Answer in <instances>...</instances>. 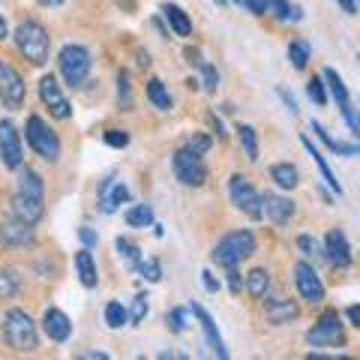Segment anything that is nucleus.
<instances>
[{
    "mask_svg": "<svg viewBox=\"0 0 360 360\" xmlns=\"http://www.w3.org/2000/svg\"><path fill=\"white\" fill-rule=\"evenodd\" d=\"M115 249L120 252V259L129 264V270H138V264H141V249L136 243H132L129 238H117L115 240Z\"/></svg>",
    "mask_w": 360,
    "mask_h": 360,
    "instance_id": "nucleus-29",
    "label": "nucleus"
},
{
    "mask_svg": "<svg viewBox=\"0 0 360 360\" xmlns=\"http://www.w3.org/2000/svg\"><path fill=\"white\" fill-rule=\"evenodd\" d=\"M198 66H202V79H204V90L207 93H213L216 90V84H220V75H216V69L207 60H198Z\"/></svg>",
    "mask_w": 360,
    "mask_h": 360,
    "instance_id": "nucleus-40",
    "label": "nucleus"
},
{
    "mask_svg": "<svg viewBox=\"0 0 360 360\" xmlns=\"http://www.w3.org/2000/svg\"><path fill=\"white\" fill-rule=\"evenodd\" d=\"M147 99L154 102L159 111H172V97H168L165 84L159 81V79H150V81H147Z\"/></svg>",
    "mask_w": 360,
    "mask_h": 360,
    "instance_id": "nucleus-27",
    "label": "nucleus"
},
{
    "mask_svg": "<svg viewBox=\"0 0 360 360\" xmlns=\"http://www.w3.org/2000/svg\"><path fill=\"white\" fill-rule=\"evenodd\" d=\"M211 145H213V138L204 136V132H195L193 138H186V150L189 154H195V156H204L207 150H211Z\"/></svg>",
    "mask_w": 360,
    "mask_h": 360,
    "instance_id": "nucleus-36",
    "label": "nucleus"
},
{
    "mask_svg": "<svg viewBox=\"0 0 360 360\" xmlns=\"http://www.w3.org/2000/svg\"><path fill=\"white\" fill-rule=\"evenodd\" d=\"M238 136H240L243 154L255 163V159H259V136H255V129L249 126V123H240V126H238Z\"/></svg>",
    "mask_w": 360,
    "mask_h": 360,
    "instance_id": "nucleus-32",
    "label": "nucleus"
},
{
    "mask_svg": "<svg viewBox=\"0 0 360 360\" xmlns=\"http://www.w3.org/2000/svg\"><path fill=\"white\" fill-rule=\"evenodd\" d=\"M174 174L183 186H202L207 180V168L202 163V156L189 154L186 147H180L174 154Z\"/></svg>",
    "mask_w": 360,
    "mask_h": 360,
    "instance_id": "nucleus-11",
    "label": "nucleus"
},
{
    "mask_svg": "<svg viewBox=\"0 0 360 360\" xmlns=\"http://www.w3.org/2000/svg\"><path fill=\"white\" fill-rule=\"evenodd\" d=\"M106 145L108 147H126L129 145V132H123V129H106Z\"/></svg>",
    "mask_w": 360,
    "mask_h": 360,
    "instance_id": "nucleus-43",
    "label": "nucleus"
},
{
    "mask_svg": "<svg viewBox=\"0 0 360 360\" xmlns=\"http://www.w3.org/2000/svg\"><path fill=\"white\" fill-rule=\"evenodd\" d=\"M163 15L168 18V24H172V31L177 36H189V33H193V22H189V15L177 3H165L163 6Z\"/></svg>",
    "mask_w": 360,
    "mask_h": 360,
    "instance_id": "nucleus-25",
    "label": "nucleus"
},
{
    "mask_svg": "<svg viewBox=\"0 0 360 360\" xmlns=\"http://www.w3.org/2000/svg\"><path fill=\"white\" fill-rule=\"evenodd\" d=\"M213 3H216V6H225V3H229V0H213Z\"/></svg>",
    "mask_w": 360,
    "mask_h": 360,
    "instance_id": "nucleus-56",
    "label": "nucleus"
},
{
    "mask_svg": "<svg viewBox=\"0 0 360 360\" xmlns=\"http://www.w3.org/2000/svg\"><path fill=\"white\" fill-rule=\"evenodd\" d=\"M288 60H291L295 69H303V66L309 63V45L303 42V40H295V42L288 45Z\"/></svg>",
    "mask_w": 360,
    "mask_h": 360,
    "instance_id": "nucleus-33",
    "label": "nucleus"
},
{
    "mask_svg": "<svg viewBox=\"0 0 360 360\" xmlns=\"http://www.w3.org/2000/svg\"><path fill=\"white\" fill-rule=\"evenodd\" d=\"M268 288H270V273L264 268L252 270L249 277H246V291H249L252 297H264V295H268Z\"/></svg>",
    "mask_w": 360,
    "mask_h": 360,
    "instance_id": "nucleus-28",
    "label": "nucleus"
},
{
    "mask_svg": "<svg viewBox=\"0 0 360 360\" xmlns=\"http://www.w3.org/2000/svg\"><path fill=\"white\" fill-rule=\"evenodd\" d=\"M40 99L45 102V108H49L51 117H58V120H69L72 117V106H69V99L63 97V90H60V84H58L54 75H42Z\"/></svg>",
    "mask_w": 360,
    "mask_h": 360,
    "instance_id": "nucleus-10",
    "label": "nucleus"
},
{
    "mask_svg": "<svg viewBox=\"0 0 360 360\" xmlns=\"http://www.w3.org/2000/svg\"><path fill=\"white\" fill-rule=\"evenodd\" d=\"M264 316H268L270 325H288L300 316V306L295 300H282V297H270L264 303Z\"/></svg>",
    "mask_w": 360,
    "mask_h": 360,
    "instance_id": "nucleus-19",
    "label": "nucleus"
},
{
    "mask_svg": "<svg viewBox=\"0 0 360 360\" xmlns=\"http://www.w3.org/2000/svg\"><path fill=\"white\" fill-rule=\"evenodd\" d=\"M246 6H249V13H255V15H264L268 13V0H243Z\"/></svg>",
    "mask_w": 360,
    "mask_h": 360,
    "instance_id": "nucleus-48",
    "label": "nucleus"
},
{
    "mask_svg": "<svg viewBox=\"0 0 360 360\" xmlns=\"http://www.w3.org/2000/svg\"><path fill=\"white\" fill-rule=\"evenodd\" d=\"M303 147H306V150H309V156H312V159H316V165H318V172H321V177H325V183H327L330 189H334V193H336V195H343V186H339V180H336V174H334V172H330L327 159H325V156H321V150H318V147H312V141H309L306 136H303Z\"/></svg>",
    "mask_w": 360,
    "mask_h": 360,
    "instance_id": "nucleus-24",
    "label": "nucleus"
},
{
    "mask_svg": "<svg viewBox=\"0 0 360 360\" xmlns=\"http://www.w3.org/2000/svg\"><path fill=\"white\" fill-rule=\"evenodd\" d=\"M42 213H45L42 198H31V195L15 193V198H13V216H18V220L36 225V222L42 220Z\"/></svg>",
    "mask_w": 360,
    "mask_h": 360,
    "instance_id": "nucleus-20",
    "label": "nucleus"
},
{
    "mask_svg": "<svg viewBox=\"0 0 360 360\" xmlns=\"http://www.w3.org/2000/svg\"><path fill=\"white\" fill-rule=\"evenodd\" d=\"M0 243L3 246H31L33 243V225L18 220V216L3 220L0 222Z\"/></svg>",
    "mask_w": 360,
    "mask_h": 360,
    "instance_id": "nucleus-13",
    "label": "nucleus"
},
{
    "mask_svg": "<svg viewBox=\"0 0 360 360\" xmlns=\"http://www.w3.org/2000/svg\"><path fill=\"white\" fill-rule=\"evenodd\" d=\"M75 270H79V279H81V286L84 288H93L99 282V273H97V261H93V255L90 249L84 246V249L75 255Z\"/></svg>",
    "mask_w": 360,
    "mask_h": 360,
    "instance_id": "nucleus-21",
    "label": "nucleus"
},
{
    "mask_svg": "<svg viewBox=\"0 0 360 360\" xmlns=\"http://www.w3.org/2000/svg\"><path fill=\"white\" fill-rule=\"evenodd\" d=\"M79 238H81V243H84V246H88V249H90V246H97V243H99V238H97V231H90V229H88V225H84V229H79Z\"/></svg>",
    "mask_w": 360,
    "mask_h": 360,
    "instance_id": "nucleus-46",
    "label": "nucleus"
},
{
    "mask_svg": "<svg viewBox=\"0 0 360 360\" xmlns=\"http://www.w3.org/2000/svg\"><path fill=\"white\" fill-rule=\"evenodd\" d=\"M84 360H108V354L106 352H90V354H81Z\"/></svg>",
    "mask_w": 360,
    "mask_h": 360,
    "instance_id": "nucleus-53",
    "label": "nucleus"
},
{
    "mask_svg": "<svg viewBox=\"0 0 360 360\" xmlns=\"http://www.w3.org/2000/svg\"><path fill=\"white\" fill-rule=\"evenodd\" d=\"M0 159L6 168H22L24 163V147H22V136H18L13 120H0Z\"/></svg>",
    "mask_w": 360,
    "mask_h": 360,
    "instance_id": "nucleus-9",
    "label": "nucleus"
},
{
    "mask_svg": "<svg viewBox=\"0 0 360 360\" xmlns=\"http://www.w3.org/2000/svg\"><path fill=\"white\" fill-rule=\"evenodd\" d=\"M261 204H264V213H268L277 225H286L291 216H295V211H297L291 198L277 195V193H264V195H261Z\"/></svg>",
    "mask_w": 360,
    "mask_h": 360,
    "instance_id": "nucleus-15",
    "label": "nucleus"
},
{
    "mask_svg": "<svg viewBox=\"0 0 360 360\" xmlns=\"http://www.w3.org/2000/svg\"><path fill=\"white\" fill-rule=\"evenodd\" d=\"M42 6H58V3H63V0H40Z\"/></svg>",
    "mask_w": 360,
    "mask_h": 360,
    "instance_id": "nucleus-55",
    "label": "nucleus"
},
{
    "mask_svg": "<svg viewBox=\"0 0 360 360\" xmlns=\"http://www.w3.org/2000/svg\"><path fill=\"white\" fill-rule=\"evenodd\" d=\"M90 51L84 49V45H63L60 54H58V66H60V75L66 84H72V88H79L84 84L90 72Z\"/></svg>",
    "mask_w": 360,
    "mask_h": 360,
    "instance_id": "nucleus-5",
    "label": "nucleus"
},
{
    "mask_svg": "<svg viewBox=\"0 0 360 360\" xmlns=\"http://www.w3.org/2000/svg\"><path fill=\"white\" fill-rule=\"evenodd\" d=\"M231 3H243V0H231Z\"/></svg>",
    "mask_w": 360,
    "mask_h": 360,
    "instance_id": "nucleus-57",
    "label": "nucleus"
},
{
    "mask_svg": "<svg viewBox=\"0 0 360 360\" xmlns=\"http://www.w3.org/2000/svg\"><path fill=\"white\" fill-rule=\"evenodd\" d=\"M24 97H27L24 79L9 66V60L0 58V99H3V106L9 111H15L24 106Z\"/></svg>",
    "mask_w": 360,
    "mask_h": 360,
    "instance_id": "nucleus-7",
    "label": "nucleus"
},
{
    "mask_svg": "<svg viewBox=\"0 0 360 360\" xmlns=\"http://www.w3.org/2000/svg\"><path fill=\"white\" fill-rule=\"evenodd\" d=\"M202 282H204V288L211 291V295H216V291H220V279H216L211 270H204V273H202Z\"/></svg>",
    "mask_w": 360,
    "mask_h": 360,
    "instance_id": "nucleus-47",
    "label": "nucleus"
},
{
    "mask_svg": "<svg viewBox=\"0 0 360 360\" xmlns=\"http://www.w3.org/2000/svg\"><path fill=\"white\" fill-rule=\"evenodd\" d=\"M336 3H339V9H343V13H348V15L357 13V3H354V0H336Z\"/></svg>",
    "mask_w": 360,
    "mask_h": 360,
    "instance_id": "nucleus-51",
    "label": "nucleus"
},
{
    "mask_svg": "<svg viewBox=\"0 0 360 360\" xmlns=\"http://www.w3.org/2000/svg\"><path fill=\"white\" fill-rule=\"evenodd\" d=\"M295 282H297V291H300L303 300H309V303L325 300V286H321L318 273H316V268H312L309 261H300L295 268Z\"/></svg>",
    "mask_w": 360,
    "mask_h": 360,
    "instance_id": "nucleus-12",
    "label": "nucleus"
},
{
    "mask_svg": "<svg viewBox=\"0 0 360 360\" xmlns=\"http://www.w3.org/2000/svg\"><path fill=\"white\" fill-rule=\"evenodd\" d=\"M138 273H141V277H145L147 282H159V279H163V268H159V261L156 259H141V264H138Z\"/></svg>",
    "mask_w": 360,
    "mask_h": 360,
    "instance_id": "nucleus-38",
    "label": "nucleus"
},
{
    "mask_svg": "<svg viewBox=\"0 0 360 360\" xmlns=\"http://www.w3.org/2000/svg\"><path fill=\"white\" fill-rule=\"evenodd\" d=\"M277 93L282 97V102H286V106H288V111H291V115H297V102H295V97H291L288 90H282V88H279Z\"/></svg>",
    "mask_w": 360,
    "mask_h": 360,
    "instance_id": "nucleus-50",
    "label": "nucleus"
},
{
    "mask_svg": "<svg viewBox=\"0 0 360 360\" xmlns=\"http://www.w3.org/2000/svg\"><path fill=\"white\" fill-rule=\"evenodd\" d=\"M15 291H18V277L13 270L0 268V297H13Z\"/></svg>",
    "mask_w": 360,
    "mask_h": 360,
    "instance_id": "nucleus-37",
    "label": "nucleus"
},
{
    "mask_svg": "<svg viewBox=\"0 0 360 360\" xmlns=\"http://www.w3.org/2000/svg\"><path fill=\"white\" fill-rule=\"evenodd\" d=\"M268 9H273V15H277L279 22H288V18H291L288 0H268Z\"/></svg>",
    "mask_w": 360,
    "mask_h": 360,
    "instance_id": "nucleus-44",
    "label": "nucleus"
},
{
    "mask_svg": "<svg viewBox=\"0 0 360 360\" xmlns=\"http://www.w3.org/2000/svg\"><path fill=\"white\" fill-rule=\"evenodd\" d=\"M42 330L49 339H54V343H66L72 334V325H69V318H66V312L51 306V309H45V316H42Z\"/></svg>",
    "mask_w": 360,
    "mask_h": 360,
    "instance_id": "nucleus-18",
    "label": "nucleus"
},
{
    "mask_svg": "<svg viewBox=\"0 0 360 360\" xmlns=\"http://www.w3.org/2000/svg\"><path fill=\"white\" fill-rule=\"evenodd\" d=\"M306 343L309 345H343L345 343V330H343V321L334 309L325 312L318 318V325L306 334Z\"/></svg>",
    "mask_w": 360,
    "mask_h": 360,
    "instance_id": "nucleus-8",
    "label": "nucleus"
},
{
    "mask_svg": "<svg viewBox=\"0 0 360 360\" xmlns=\"http://www.w3.org/2000/svg\"><path fill=\"white\" fill-rule=\"evenodd\" d=\"M15 45L24 54V60L33 66H45L51 54V36L40 22H22L15 27Z\"/></svg>",
    "mask_w": 360,
    "mask_h": 360,
    "instance_id": "nucleus-1",
    "label": "nucleus"
},
{
    "mask_svg": "<svg viewBox=\"0 0 360 360\" xmlns=\"http://www.w3.org/2000/svg\"><path fill=\"white\" fill-rule=\"evenodd\" d=\"M348 318H352L354 327H360V306H348Z\"/></svg>",
    "mask_w": 360,
    "mask_h": 360,
    "instance_id": "nucleus-52",
    "label": "nucleus"
},
{
    "mask_svg": "<svg viewBox=\"0 0 360 360\" xmlns=\"http://www.w3.org/2000/svg\"><path fill=\"white\" fill-rule=\"evenodd\" d=\"M325 81H327V88H330V97L336 99V106H339V108L348 106V90H345L343 79L336 75V69H325Z\"/></svg>",
    "mask_w": 360,
    "mask_h": 360,
    "instance_id": "nucleus-31",
    "label": "nucleus"
},
{
    "mask_svg": "<svg viewBox=\"0 0 360 360\" xmlns=\"http://www.w3.org/2000/svg\"><path fill=\"white\" fill-rule=\"evenodd\" d=\"M297 246H300V252L303 255H312V252H318V243L309 238V234H300L297 238Z\"/></svg>",
    "mask_w": 360,
    "mask_h": 360,
    "instance_id": "nucleus-45",
    "label": "nucleus"
},
{
    "mask_svg": "<svg viewBox=\"0 0 360 360\" xmlns=\"http://www.w3.org/2000/svg\"><path fill=\"white\" fill-rule=\"evenodd\" d=\"M193 316L198 318V325H202V334H204V339H207V348L216 354V357H229V352H225V343H222V336H220V330H216V325H213V318L207 316V312L198 306V303H193Z\"/></svg>",
    "mask_w": 360,
    "mask_h": 360,
    "instance_id": "nucleus-17",
    "label": "nucleus"
},
{
    "mask_svg": "<svg viewBox=\"0 0 360 360\" xmlns=\"http://www.w3.org/2000/svg\"><path fill=\"white\" fill-rule=\"evenodd\" d=\"M3 40H6V18L0 15V42H3Z\"/></svg>",
    "mask_w": 360,
    "mask_h": 360,
    "instance_id": "nucleus-54",
    "label": "nucleus"
},
{
    "mask_svg": "<svg viewBox=\"0 0 360 360\" xmlns=\"http://www.w3.org/2000/svg\"><path fill=\"white\" fill-rule=\"evenodd\" d=\"M129 202V189H126V183H120V180H115V177H108L106 183L99 186V207L106 213H115L120 204H126Z\"/></svg>",
    "mask_w": 360,
    "mask_h": 360,
    "instance_id": "nucleus-16",
    "label": "nucleus"
},
{
    "mask_svg": "<svg viewBox=\"0 0 360 360\" xmlns=\"http://www.w3.org/2000/svg\"><path fill=\"white\" fill-rule=\"evenodd\" d=\"M3 336L15 352H33L36 343H40L33 318L27 316L24 309H9L3 316Z\"/></svg>",
    "mask_w": 360,
    "mask_h": 360,
    "instance_id": "nucleus-2",
    "label": "nucleus"
},
{
    "mask_svg": "<svg viewBox=\"0 0 360 360\" xmlns=\"http://www.w3.org/2000/svg\"><path fill=\"white\" fill-rule=\"evenodd\" d=\"M186 316H189V309H172L168 312V327H172L174 334H183L186 330Z\"/></svg>",
    "mask_w": 360,
    "mask_h": 360,
    "instance_id": "nucleus-42",
    "label": "nucleus"
},
{
    "mask_svg": "<svg viewBox=\"0 0 360 360\" xmlns=\"http://www.w3.org/2000/svg\"><path fill=\"white\" fill-rule=\"evenodd\" d=\"M24 136L40 159H45V163H58L60 159V138L54 136V129H49V123L42 117H27Z\"/></svg>",
    "mask_w": 360,
    "mask_h": 360,
    "instance_id": "nucleus-4",
    "label": "nucleus"
},
{
    "mask_svg": "<svg viewBox=\"0 0 360 360\" xmlns=\"http://www.w3.org/2000/svg\"><path fill=\"white\" fill-rule=\"evenodd\" d=\"M15 193H22V195H31V198H45V183H42V177L33 172V168H18V189Z\"/></svg>",
    "mask_w": 360,
    "mask_h": 360,
    "instance_id": "nucleus-22",
    "label": "nucleus"
},
{
    "mask_svg": "<svg viewBox=\"0 0 360 360\" xmlns=\"http://www.w3.org/2000/svg\"><path fill=\"white\" fill-rule=\"evenodd\" d=\"M126 225L132 229H147V225H154V211H150L147 204H136L126 211Z\"/></svg>",
    "mask_w": 360,
    "mask_h": 360,
    "instance_id": "nucleus-30",
    "label": "nucleus"
},
{
    "mask_svg": "<svg viewBox=\"0 0 360 360\" xmlns=\"http://www.w3.org/2000/svg\"><path fill=\"white\" fill-rule=\"evenodd\" d=\"M255 252V238L252 231H231L213 246V261L222 264V268H238L243 259H249Z\"/></svg>",
    "mask_w": 360,
    "mask_h": 360,
    "instance_id": "nucleus-3",
    "label": "nucleus"
},
{
    "mask_svg": "<svg viewBox=\"0 0 360 360\" xmlns=\"http://www.w3.org/2000/svg\"><path fill=\"white\" fill-rule=\"evenodd\" d=\"M270 177L277 180V186H282V189H295L300 183V174H297V168L291 163H277L270 168Z\"/></svg>",
    "mask_w": 360,
    "mask_h": 360,
    "instance_id": "nucleus-26",
    "label": "nucleus"
},
{
    "mask_svg": "<svg viewBox=\"0 0 360 360\" xmlns=\"http://www.w3.org/2000/svg\"><path fill=\"white\" fill-rule=\"evenodd\" d=\"M229 193H231V202L238 211H243L246 216H252V220H261L264 216V204H261V195L255 193V186L246 180L243 174H234L229 180Z\"/></svg>",
    "mask_w": 360,
    "mask_h": 360,
    "instance_id": "nucleus-6",
    "label": "nucleus"
},
{
    "mask_svg": "<svg viewBox=\"0 0 360 360\" xmlns=\"http://www.w3.org/2000/svg\"><path fill=\"white\" fill-rule=\"evenodd\" d=\"M357 3H360V0H357Z\"/></svg>",
    "mask_w": 360,
    "mask_h": 360,
    "instance_id": "nucleus-58",
    "label": "nucleus"
},
{
    "mask_svg": "<svg viewBox=\"0 0 360 360\" xmlns=\"http://www.w3.org/2000/svg\"><path fill=\"white\" fill-rule=\"evenodd\" d=\"M126 318H129V316H126V309H123L117 300H111L108 306H106V325H108L111 330H120L123 325H126Z\"/></svg>",
    "mask_w": 360,
    "mask_h": 360,
    "instance_id": "nucleus-34",
    "label": "nucleus"
},
{
    "mask_svg": "<svg viewBox=\"0 0 360 360\" xmlns=\"http://www.w3.org/2000/svg\"><path fill=\"white\" fill-rule=\"evenodd\" d=\"M117 102L123 111L132 108V88H129V75L126 72H117Z\"/></svg>",
    "mask_w": 360,
    "mask_h": 360,
    "instance_id": "nucleus-35",
    "label": "nucleus"
},
{
    "mask_svg": "<svg viewBox=\"0 0 360 360\" xmlns=\"http://www.w3.org/2000/svg\"><path fill=\"white\" fill-rule=\"evenodd\" d=\"M325 255H327L330 264H336V268H348V264H352V246H348L345 234L339 231V229L327 231V238H325Z\"/></svg>",
    "mask_w": 360,
    "mask_h": 360,
    "instance_id": "nucleus-14",
    "label": "nucleus"
},
{
    "mask_svg": "<svg viewBox=\"0 0 360 360\" xmlns=\"http://www.w3.org/2000/svg\"><path fill=\"white\" fill-rule=\"evenodd\" d=\"M306 93H309V99L316 102V106H325L327 102V90H325V84H321V79H309Z\"/></svg>",
    "mask_w": 360,
    "mask_h": 360,
    "instance_id": "nucleus-39",
    "label": "nucleus"
},
{
    "mask_svg": "<svg viewBox=\"0 0 360 360\" xmlns=\"http://www.w3.org/2000/svg\"><path fill=\"white\" fill-rule=\"evenodd\" d=\"M312 132H316V136H318L321 141H325V145H327L330 150H334V154H339V156H357V154H360V145H345V141L334 138L325 126H321L318 120H312Z\"/></svg>",
    "mask_w": 360,
    "mask_h": 360,
    "instance_id": "nucleus-23",
    "label": "nucleus"
},
{
    "mask_svg": "<svg viewBox=\"0 0 360 360\" xmlns=\"http://www.w3.org/2000/svg\"><path fill=\"white\" fill-rule=\"evenodd\" d=\"M240 286H243L240 273H238V270H234V268H229V288L234 291V295H238V291H240Z\"/></svg>",
    "mask_w": 360,
    "mask_h": 360,
    "instance_id": "nucleus-49",
    "label": "nucleus"
},
{
    "mask_svg": "<svg viewBox=\"0 0 360 360\" xmlns=\"http://www.w3.org/2000/svg\"><path fill=\"white\" fill-rule=\"evenodd\" d=\"M145 316H147V297H145V295H138L136 300H132L129 321H132V325H141V321H145Z\"/></svg>",
    "mask_w": 360,
    "mask_h": 360,
    "instance_id": "nucleus-41",
    "label": "nucleus"
}]
</instances>
